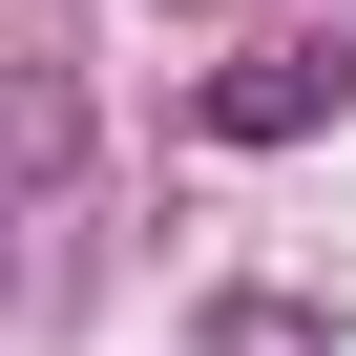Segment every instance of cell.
<instances>
[{"label":"cell","mask_w":356,"mask_h":356,"mask_svg":"<svg viewBox=\"0 0 356 356\" xmlns=\"http://www.w3.org/2000/svg\"><path fill=\"white\" fill-rule=\"evenodd\" d=\"M335 105H356V0H335V22H293V42H252V63H210V84H189V126H210V147H314Z\"/></svg>","instance_id":"1"},{"label":"cell","mask_w":356,"mask_h":356,"mask_svg":"<svg viewBox=\"0 0 356 356\" xmlns=\"http://www.w3.org/2000/svg\"><path fill=\"white\" fill-rule=\"evenodd\" d=\"M189 356H335V293H210Z\"/></svg>","instance_id":"2"}]
</instances>
